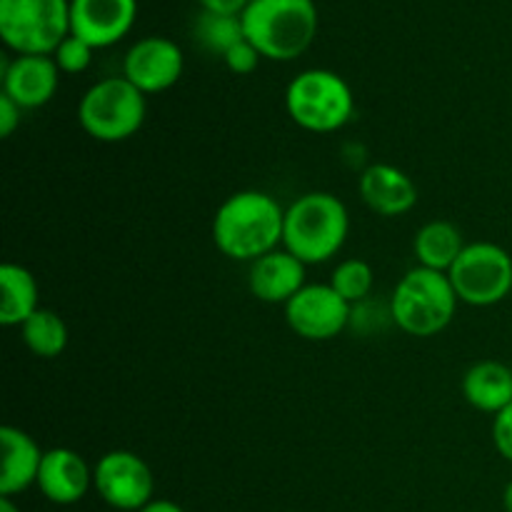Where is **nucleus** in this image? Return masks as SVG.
I'll use <instances>...</instances> for the list:
<instances>
[{
	"instance_id": "nucleus-9",
	"label": "nucleus",
	"mask_w": 512,
	"mask_h": 512,
	"mask_svg": "<svg viewBox=\"0 0 512 512\" xmlns=\"http://www.w3.org/2000/svg\"><path fill=\"white\" fill-rule=\"evenodd\" d=\"M93 488L113 510L140 512L153 500L155 478L138 453L110 450L95 463Z\"/></svg>"
},
{
	"instance_id": "nucleus-7",
	"label": "nucleus",
	"mask_w": 512,
	"mask_h": 512,
	"mask_svg": "<svg viewBox=\"0 0 512 512\" xmlns=\"http://www.w3.org/2000/svg\"><path fill=\"white\" fill-rule=\"evenodd\" d=\"M70 35V0H0V38L15 55H53Z\"/></svg>"
},
{
	"instance_id": "nucleus-12",
	"label": "nucleus",
	"mask_w": 512,
	"mask_h": 512,
	"mask_svg": "<svg viewBox=\"0 0 512 512\" xmlns=\"http://www.w3.org/2000/svg\"><path fill=\"white\" fill-rule=\"evenodd\" d=\"M138 0H70V35L88 45L110 48L133 30Z\"/></svg>"
},
{
	"instance_id": "nucleus-4",
	"label": "nucleus",
	"mask_w": 512,
	"mask_h": 512,
	"mask_svg": "<svg viewBox=\"0 0 512 512\" xmlns=\"http://www.w3.org/2000/svg\"><path fill=\"white\" fill-rule=\"evenodd\" d=\"M458 293L448 273L413 268L400 278L390 295V320L413 338H433L443 333L458 310Z\"/></svg>"
},
{
	"instance_id": "nucleus-28",
	"label": "nucleus",
	"mask_w": 512,
	"mask_h": 512,
	"mask_svg": "<svg viewBox=\"0 0 512 512\" xmlns=\"http://www.w3.org/2000/svg\"><path fill=\"white\" fill-rule=\"evenodd\" d=\"M203 5L205 13L215 15H243V10L248 8L250 0H198Z\"/></svg>"
},
{
	"instance_id": "nucleus-10",
	"label": "nucleus",
	"mask_w": 512,
	"mask_h": 512,
	"mask_svg": "<svg viewBox=\"0 0 512 512\" xmlns=\"http://www.w3.org/2000/svg\"><path fill=\"white\" fill-rule=\"evenodd\" d=\"M283 308L290 330L313 343L338 338L353 320V305L330 283H308Z\"/></svg>"
},
{
	"instance_id": "nucleus-25",
	"label": "nucleus",
	"mask_w": 512,
	"mask_h": 512,
	"mask_svg": "<svg viewBox=\"0 0 512 512\" xmlns=\"http://www.w3.org/2000/svg\"><path fill=\"white\" fill-rule=\"evenodd\" d=\"M260 58H263V55H260V50L255 48L248 38L240 40L238 45H233V48L223 55L225 65H228L230 73H235V75L255 73L260 65Z\"/></svg>"
},
{
	"instance_id": "nucleus-22",
	"label": "nucleus",
	"mask_w": 512,
	"mask_h": 512,
	"mask_svg": "<svg viewBox=\"0 0 512 512\" xmlns=\"http://www.w3.org/2000/svg\"><path fill=\"white\" fill-rule=\"evenodd\" d=\"M195 40L205 50L223 58L233 45L245 40L243 20H240V15H215L203 10L198 20H195Z\"/></svg>"
},
{
	"instance_id": "nucleus-11",
	"label": "nucleus",
	"mask_w": 512,
	"mask_h": 512,
	"mask_svg": "<svg viewBox=\"0 0 512 512\" xmlns=\"http://www.w3.org/2000/svg\"><path fill=\"white\" fill-rule=\"evenodd\" d=\"M185 58L175 40L163 35H148L128 48L123 58V78L140 93H165L183 78Z\"/></svg>"
},
{
	"instance_id": "nucleus-30",
	"label": "nucleus",
	"mask_w": 512,
	"mask_h": 512,
	"mask_svg": "<svg viewBox=\"0 0 512 512\" xmlns=\"http://www.w3.org/2000/svg\"><path fill=\"white\" fill-rule=\"evenodd\" d=\"M0 512H23L13 503V498H0Z\"/></svg>"
},
{
	"instance_id": "nucleus-18",
	"label": "nucleus",
	"mask_w": 512,
	"mask_h": 512,
	"mask_svg": "<svg viewBox=\"0 0 512 512\" xmlns=\"http://www.w3.org/2000/svg\"><path fill=\"white\" fill-rule=\"evenodd\" d=\"M460 390L475 410L498 415L512 405V368L498 360H480L463 375Z\"/></svg>"
},
{
	"instance_id": "nucleus-2",
	"label": "nucleus",
	"mask_w": 512,
	"mask_h": 512,
	"mask_svg": "<svg viewBox=\"0 0 512 512\" xmlns=\"http://www.w3.org/2000/svg\"><path fill=\"white\" fill-rule=\"evenodd\" d=\"M350 233V215L343 200L325 190H313L285 208L283 248L305 265L328 263L343 250Z\"/></svg>"
},
{
	"instance_id": "nucleus-19",
	"label": "nucleus",
	"mask_w": 512,
	"mask_h": 512,
	"mask_svg": "<svg viewBox=\"0 0 512 512\" xmlns=\"http://www.w3.org/2000/svg\"><path fill=\"white\" fill-rule=\"evenodd\" d=\"M465 245L468 243H465L458 225L450 223V220H430L415 233L413 253L420 268L450 273Z\"/></svg>"
},
{
	"instance_id": "nucleus-1",
	"label": "nucleus",
	"mask_w": 512,
	"mask_h": 512,
	"mask_svg": "<svg viewBox=\"0 0 512 512\" xmlns=\"http://www.w3.org/2000/svg\"><path fill=\"white\" fill-rule=\"evenodd\" d=\"M285 208L263 190L228 195L215 210L213 243L225 258L255 263L283 243Z\"/></svg>"
},
{
	"instance_id": "nucleus-23",
	"label": "nucleus",
	"mask_w": 512,
	"mask_h": 512,
	"mask_svg": "<svg viewBox=\"0 0 512 512\" xmlns=\"http://www.w3.org/2000/svg\"><path fill=\"white\" fill-rule=\"evenodd\" d=\"M375 283V273L365 260L360 258H348L340 265H335L333 275H330V285L335 288V293L343 300H348L350 305L363 303L370 295Z\"/></svg>"
},
{
	"instance_id": "nucleus-14",
	"label": "nucleus",
	"mask_w": 512,
	"mask_h": 512,
	"mask_svg": "<svg viewBox=\"0 0 512 512\" xmlns=\"http://www.w3.org/2000/svg\"><path fill=\"white\" fill-rule=\"evenodd\" d=\"M35 488L53 505H75L93 488V468L70 448L45 450Z\"/></svg>"
},
{
	"instance_id": "nucleus-8",
	"label": "nucleus",
	"mask_w": 512,
	"mask_h": 512,
	"mask_svg": "<svg viewBox=\"0 0 512 512\" xmlns=\"http://www.w3.org/2000/svg\"><path fill=\"white\" fill-rule=\"evenodd\" d=\"M460 303L493 308L512 293V255L498 243H468L448 273Z\"/></svg>"
},
{
	"instance_id": "nucleus-26",
	"label": "nucleus",
	"mask_w": 512,
	"mask_h": 512,
	"mask_svg": "<svg viewBox=\"0 0 512 512\" xmlns=\"http://www.w3.org/2000/svg\"><path fill=\"white\" fill-rule=\"evenodd\" d=\"M493 445L500 458L512 463V405L493 415Z\"/></svg>"
},
{
	"instance_id": "nucleus-20",
	"label": "nucleus",
	"mask_w": 512,
	"mask_h": 512,
	"mask_svg": "<svg viewBox=\"0 0 512 512\" xmlns=\"http://www.w3.org/2000/svg\"><path fill=\"white\" fill-rule=\"evenodd\" d=\"M40 288L35 275L18 263L0 268V323L20 328L35 310H40Z\"/></svg>"
},
{
	"instance_id": "nucleus-13",
	"label": "nucleus",
	"mask_w": 512,
	"mask_h": 512,
	"mask_svg": "<svg viewBox=\"0 0 512 512\" xmlns=\"http://www.w3.org/2000/svg\"><path fill=\"white\" fill-rule=\"evenodd\" d=\"M3 93L23 110H35L55 98L60 85V68L53 55H15L3 60Z\"/></svg>"
},
{
	"instance_id": "nucleus-29",
	"label": "nucleus",
	"mask_w": 512,
	"mask_h": 512,
	"mask_svg": "<svg viewBox=\"0 0 512 512\" xmlns=\"http://www.w3.org/2000/svg\"><path fill=\"white\" fill-rule=\"evenodd\" d=\"M140 512H185L180 508L178 503H173V500H165V498H153L148 505H145Z\"/></svg>"
},
{
	"instance_id": "nucleus-6",
	"label": "nucleus",
	"mask_w": 512,
	"mask_h": 512,
	"mask_svg": "<svg viewBox=\"0 0 512 512\" xmlns=\"http://www.w3.org/2000/svg\"><path fill=\"white\" fill-rule=\"evenodd\" d=\"M145 115V93H140L123 75L98 80L85 90L78 103L80 128L100 143H123L133 138L143 128Z\"/></svg>"
},
{
	"instance_id": "nucleus-21",
	"label": "nucleus",
	"mask_w": 512,
	"mask_h": 512,
	"mask_svg": "<svg viewBox=\"0 0 512 512\" xmlns=\"http://www.w3.org/2000/svg\"><path fill=\"white\" fill-rule=\"evenodd\" d=\"M20 338L35 358H58L68 348V325L55 310L40 308L20 325Z\"/></svg>"
},
{
	"instance_id": "nucleus-27",
	"label": "nucleus",
	"mask_w": 512,
	"mask_h": 512,
	"mask_svg": "<svg viewBox=\"0 0 512 512\" xmlns=\"http://www.w3.org/2000/svg\"><path fill=\"white\" fill-rule=\"evenodd\" d=\"M20 118H23V108H20L13 98L0 93V135H3V138H10V135L18 130Z\"/></svg>"
},
{
	"instance_id": "nucleus-15",
	"label": "nucleus",
	"mask_w": 512,
	"mask_h": 512,
	"mask_svg": "<svg viewBox=\"0 0 512 512\" xmlns=\"http://www.w3.org/2000/svg\"><path fill=\"white\" fill-rule=\"evenodd\" d=\"M305 268L303 260L295 258L290 250L278 248L273 253L263 255L248 270V288L253 298L260 303L285 305L293 295L305 288Z\"/></svg>"
},
{
	"instance_id": "nucleus-17",
	"label": "nucleus",
	"mask_w": 512,
	"mask_h": 512,
	"mask_svg": "<svg viewBox=\"0 0 512 512\" xmlns=\"http://www.w3.org/2000/svg\"><path fill=\"white\" fill-rule=\"evenodd\" d=\"M3 465H0V498H15L38 483L43 450L25 430L5 425L0 430Z\"/></svg>"
},
{
	"instance_id": "nucleus-31",
	"label": "nucleus",
	"mask_w": 512,
	"mask_h": 512,
	"mask_svg": "<svg viewBox=\"0 0 512 512\" xmlns=\"http://www.w3.org/2000/svg\"><path fill=\"white\" fill-rule=\"evenodd\" d=\"M503 508H505V512H512V480H510L508 488H505V493H503Z\"/></svg>"
},
{
	"instance_id": "nucleus-3",
	"label": "nucleus",
	"mask_w": 512,
	"mask_h": 512,
	"mask_svg": "<svg viewBox=\"0 0 512 512\" xmlns=\"http://www.w3.org/2000/svg\"><path fill=\"white\" fill-rule=\"evenodd\" d=\"M243 33L268 60L300 58L318 35L315 0H250L240 15Z\"/></svg>"
},
{
	"instance_id": "nucleus-5",
	"label": "nucleus",
	"mask_w": 512,
	"mask_h": 512,
	"mask_svg": "<svg viewBox=\"0 0 512 512\" xmlns=\"http://www.w3.org/2000/svg\"><path fill=\"white\" fill-rule=\"evenodd\" d=\"M290 120L308 133H335L355 113L353 88L343 75L325 68H310L295 75L285 90Z\"/></svg>"
},
{
	"instance_id": "nucleus-24",
	"label": "nucleus",
	"mask_w": 512,
	"mask_h": 512,
	"mask_svg": "<svg viewBox=\"0 0 512 512\" xmlns=\"http://www.w3.org/2000/svg\"><path fill=\"white\" fill-rule=\"evenodd\" d=\"M93 50V45H88L85 40L68 35L53 53V60L58 63L60 73L78 75L90 68V63H93Z\"/></svg>"
},
{
	"instance_id": "nucleus-16",
	"label": "nucleus",
	"mask_w": 512,
	"mask_h": 512,
	"mask_svg": "<svg viewBox=\"0 0 512 512\" xmlns=\"http://www.w3.org/2000/svg\"><path fill=\"white\" fill-rule=\"evenodd\" d=\"M360 198L373 213L383 218H398L410 213L418 203V185L405 170L390 163H375L360 175Z\"/></svg>"
}]
</instances>
